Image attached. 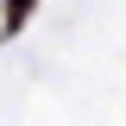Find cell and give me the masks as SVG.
<instances>
[{"mask_svg": "<svg viewBox=\"0 0 126 126\" xmlns=\"http://www.w3.org/2000/svg\"><path fill=\"white\" fill-rule=\"evenodd\" d=\"M25 13H32V0H6V19H0V38H6V32H19V25H25Z\"/></svg>", "mask_w": 126, "mask_h": 126, "instance_id": "1", "label": "cell"}]
</instances>
